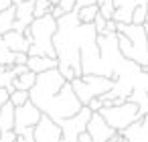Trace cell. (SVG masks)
Listing matches in <instances>:
<instances>
[{"label": "cell", "instance_id": "52a82bcc", "mask_svg": "<svg viewBox=\"0 0 148 142\" xmlns=\"http://www.w3.org/2000/svg\"><path fill=\"white\" fill-rule=\"evenodd\" d=\"M87 132H89V136H91L93 142H108L118 130H114L99 112H93L91 118H89V122H87Z\"/></svg>", "mask_w": 148, "mask_h": 142}, {"label": "cell", "instance_id": "7a4b0ae2", "mask_svg": "<svg viewBox=\"0 0 148 142\" xmlns=\"http://www.w3.org/2000/svg\"><path fill=\"white\" fill-rule=\"evenodd\" d=\"M118 47H120V53L142 65V71H148V35H146V29L144 25H124V23H118Z\"/></svg>", "mask_w": 148, "mask_h": 142}, {"label": "cell", "instance_id": "603a6c76", "mask_svg": "<svg viewBox=\"0 0 148 142\" xmlns=\"http://www.w3.org/2000/svg\"><path fill=\"white\" fill-rule=\"evenodd\" d=\"M106 25H108V19H103L101 14H97V16H95V21H93V27H95V31H97V35L106 31Z\"/></svg>", "mask_w": 148, "mask_h": 142}, {"label": "cell", "instance_id": "8992f818", "mask_svg": "<svg viewBox=\"0 0 148 142\" xmlns=\"http://www.w3.org/2000/svg\"><path fill=\"white\" fill-rule=\"evenodd\" d=\"M41 116H43V112H41L31 99H29L27 104L18 106V108H16V114H14V132L21 134V132L27 130V128H35V126L39 124Z\"/></svg>", "mask_w": 148, "mask_h": 142}, {"label": "cell", "instance_id": "7402d4cb", "mask_svg": "<svg viewBox=\"0 0 148 142\" xmlns=\"http://www.w3.org/2000/svg\"><path fill=\"white\" fill-rule=\"evenodd\" d=\"M16 142H35V128H27L16 134Z\"/></svg>", "mask_w": 148, "mask_h": 142}, {"label": "cell", "instance_id": "f546056e", "mask_svg": "<svg viewBox=\"0 0 148 142\" xmlns=\"http://www.w3.org/2000/svg\"><path fill=\"white\" fill-rule=\"evenodd\" d=\"M103 33H118V23H116L114 19H110L108 25H106V31H103Z\"/></svg>", "mask_w": 148, "mask_h": 142}, {"label": "cell", "instance_id": "6da1fadb", "mask_svg": "<svg viewBox=\"0 0 148 142\" xmlns=\"http://www.w3.org/2000/svg\"><path fill=\"white\" fill-rule=\"evenodd\" d=\"M29 93H31V102L45 116L53 118L57 124L65 118L75 116L83 108L71 81H67L57 67L45 73H39L37 83L33 85Z\"/></svg>", "mask_w": 148, "mask_h": 142}, {"label": "cell", "instance_id": "9c48e42d", "mask_svg": "<svg viewBox=\"0 0 148 142\" xmlns=\"http://www.w3.org/2000/svg\"><path fill=\"white\" fill-rule=\"evenodd\" d=\"M14 6H16V19L12 29L18 33H25V29L35 21V0H23Z\"/></svg>", "mask_w": 148, "mask_h": 142}, {"label": "cell", "instance_id": "5bb4252c", "mask_svg": "<svg viewBox=\"0 0 148 142\" xmlns=\"http://www.w3.org/2000/svg\"><path fill=\"white\" fill-rule=\"evenodd\" d=\"M35 83H37V73H35V71H27V73L16 75V77L12 79L14 89H27V91H31Z\"/></svg>", "mask_w": 148, "mask_h": 142}, {"label": "cell", "instance_id": "cb8c5ba5", "mask_svg": "<svg viewBox=\"0 0 148 142\" xmlns=\"http://www.w3.org/2000/svg\"><path fill=\"white\" fill-rule=\"evenodd\" d=\"M59 6H61L65 12H71V10L77 8V2H75V0H59Z\"/></svg>", "mask_w": 148, "mask_h": 142}, {"label": "cell", "instance_id": "d590c367", "mask_svg": "<svg viewBox=\"0 0 148 142\" xmlns=\"http://www.w3.org/2000/svg\"><path fill=\"white\" fill-rule=\"evenodd\" d=\"M12 2H14V4H18V2H23V0H12Z\"/></svg>", "mask_w": 148, "mask_h": 142}, {"label": "cell", "instance_id": "ac0fdd59", "mask_svg": "<svg viewBox=\"0 0 148 142\" xmlns=\"http://www.w3.org/2000/svg\"><path fill=\"white\" fill-rule=\"evenodd\" d=\"M132 10H134V8H130V6H116L114 21H116V23L130 25V23H132Z\"/></svg>", "mask_w": 148, "mask_h": 142}, {"label": "cell", "instance_id": "e0dca14e", "mask_svg": "<svg viewBox=\"0 0 148 142\" xmlns=\"http://www.w3.org/2000/svg\"><path fill=\"white\" fill-rule=\"evenodd\" d=\"M146 10H148V0L136 4L132 10V23L134 25H146Z\"/></svg>", "mask_w": 148, "mask_h": 142}, {"label": "cell", "instance_id": "44dd1931", "mask_svg": "<svg viewBox=\"0 0 148 142\" xmlns=\"http://www.w3.org/2000/svg\"><path fill=\"white\" fill-rule=\"evenodd\" d=\"M59 71H61V75L67 79V81H73L75 77H77V71L69 65V63H59V67H57Z\"/></svg>", "mask_w": 148, "mask_h": 142}, {"label": "cell", "instance_id": "4dcf8cb0", "mask_svg": "<svg viewBox=\"0 0 148 142\" xmlns=\"http://www.w3.org/2000/svg\"><path fill=\"white\" fill-rule=\"evenodd\" d=\"M108 142H128V138H126L122 132H116V134H114V136H112Z\"/></svg>", "mask_w": 148, "mask_h": 142}, {"label": "cell", "instance_id": "4316f807", "mask_svg": "<svg viewBox=\"0 0 148 142\" xmlns=\"http://www.w3.org/2000/svg\"><path fill=\"white\" fill-rule=\"evenodd\" d=\"M63 14H65V10H63L59 4H53V6H51V16H53V19H57V21H59Z\"/></svg>", "mask_w": 148, "mask_h": 142}, {"label": "cell", "instance_id": "277c9868", "mask_svg": "<svg viewBox=\"0 0 148 142\" xmlns=\"http://www.w3.org/2000/svg\"><path fill=\"white\" fill-rule=\"evenodd\" d=\"M79 102L83 106H87L93 97H99L103 95L106 91H110L114 87V79L112 77H106V75H95V73H87V75H81V77H75L71 81Z\"/></svg>", "mask_w": 148, "mask_h": 142}, {"label": "cell", "instance_id": "5b68a950", "mask_svg": "<svg viewBox=\"0 0 148 142\" xmlns=\"http://www.w3.org/2000/svg\"><path fill=\"white\" fill-rule=\"evenodd\" d=\"M99 114H101V116L106 118V122H108L114 130H118V132H124L128 126H132L134 122H138V120L142 118L140 106H138L136 102H130V99H126V102H122V104H118V106L101 108Z\"/></svg>", "mask_w": 148, "mask_h": 142}, {"label": "cell", "instance_id": "d6a6232c", "mask_svg": "<svg viewBox=\"0 0 148 142\" xmlns=\"http://www.w3.org/2000/svg\"><path fill=\"white\" fill-rule=\"evenodd\" d=\"M75 2H77V8H81V6H87V4H95V0H75Z\"/></svg>", "mask_w": 148, "mask_h": 142}, {"label": "cell", "instance_id": "d4e9b609", "mask_svg": "<svg viewBox=\"0 0 148 142\" xmlns=\"http://www.w3.org/2000/svg\"><path fill=\"white\" fill-rule=\"evenodd\" d=\"M27 61H29V53H23V51L14 53V65H27Z\"/></svg>", "mask_w": 148, "mask_h": 142}, {"label": "cell", "instance_id": "8fae6325", "mask_svg": "<svg viewBox=\"0 0 148 142\" xmlns=\"http://www.w3.org/2000/svg\"><path fill=\"white\" fill-rule=\"evenodd\" d=\"M27 65H29L31 71H35L39 75V73H45L49 69L59 67V59H53V57H47V55H29Z\"/></svg>", "mask_w": 148, "mask_h": 142}, {"label": "cell", "instance_id": "7c38bea8", "mask_svg": "<svg viewBox=\"0 0 148 142\" xmlns=\"http://www.w3.org/2000/svg\"><path fill=\"white\" fill-rule=\"evenodd\" d=\"M14 114H16V106L8 99L0 108V132L14 130Z\"/></svg>", "mask_w": 148, "mask_h": 142}, {"label": "cell", "instance_id": "8d00e7d4", "mask_svg": "<svg viewBox=\"0 0 148 142\" xmlns=\"http://www.w3.org/2000/svg\"><path fill=\"white\" fill-rule=\"evenodd\" d=\"M146 23H148V10H146Z\"/></svg>", "mask_w": 148, "mask_h": 142}, {"label": "cell", "instance_id": "4fadbf2b", "mask_svg": "<svg viewBox=\"0 0 148 142\" xmlns=\"http://www.w3.org/2000/svg\"><path fill=\"white\" fill-rule=\"evenodd\" d=\"M14 19H16V6H10V8L0 12V37L4 33H8V31H12Z\"/></svg>", "mask_w": 148, "mask_h": 142}, {"label": "cell", "instance_id": "ffe728a7", "mask_svg": "<svg viewBox=\"0 0 148 142\" xmlns=\"http://www.w3.org/2000/svg\"><path fill=\"white\" fill-rule=\"evenodd\" d=\"M51 6H53V4L49 2V0H35V19L49 14V12H51Z\"/></svg>", "mask_w": 148, "mask_h": 142}, {"label": "cell", "instance_id": "ba28073f", "mask_svg": "<svg viewBox=\"0 0 148 142\" xmlns=\"http://www.w3.org/2000/svg\"><path fill=\"white\" fill-rule=\"evenodd\" d=\"M61 138V126L49 118V116H41L39 124L35 126V142H57Z\"/></svg>", "mask_w": 148, "mask_h": 142}, {"label": "cell", "instance_id": "74e56055", "mask_svg": "<svg viewBox=\"0 0 148 142\" xmlns=\"http://www.w3.org/2000/svg\"><path fill=\"white\" fill-rule=\"evenodd\" d=\"M0 134H2V132H0Z\"/></svg>", "mask_w": 148, "mask_h": 142}, {"label": "cell", "instance_id": "9a60e30c", "mask_svg": "<svg viewBox=\"0 0 148 142\" xmlns=\"http://www.w3.org/2000/svg\"><path fill=\"white\" fill-rule=\"evenodd\" d=\"M97 14H99V6L97 4H87V6L77 8V16H79L81 25H93V21H95Z\"/></svg>", "mask_w": 148, "mask_h": 142}, {"label": "cell", "instance_id": "d6986e66", "mask_svg": "<svg viewBox=\"0 0 148 142\" xmlns=\"http://www.w3.org/2000/svg\"><path fill=\"white\" fill-rule=\"evenodd\" d=\"M31 99V93L27 91V89H14L12 93H10V102L18 108V106H23V104H27Z\"/></svg>", "mask_w": 148, "mask_h": 142}, {"label": "cell", "instance_id": "3957f363", "mask_svg": "<svg viewBox=\"0 0 148 142\" xmlns=\"http://www.w3.org/2000/svg\"><path fill=\"white\" fill-rule=\"evenodd\" d=\"M57 19L49 14L35 19L27 29H25V37L31 43L29 47V55H47L57 59V49H55V35H57Z\"/></svg>", "mask_w": 148, "mask_h": 142}, {"label": "cell", "instance_id": "30bf717a", "mask_svg": "<svg viewBox=\"0 0 148 142\" xmlns=\"http://www.w3.org/2000/svg\"><path fill=\"white\" fill-rule=\"evenodd\" d=\"M2 41H4V45L12 51V53H18V51H23V53H29V47H31V43L27 41V37H25V33H18V31H8V33H4L2 35Z\"/></svg>", "mask_w": 148, "mask_h": 142}, {"label": "cell", "instance_id": "1f68e13d", "mask_svg": "<svg viewBox=\"0 0 148 142\" xmlns=\"http://www.w3.org/2000/svg\"><path fill=\"white\" fill-rule=\"evenodd\" d=\"M10 6H14V2H12V0H0V12H2V10H6V8H10Z\"/></svg>", "mask_w": 148, "mask_h": 142}, {"label": "cell", "instance_id": "836d02e7", "mask_svg": "<svg viewBox=\"0 0 148 142\" xmlns=\"http://www.w3.org/2000/svg\"><path fill=\"white\" fill-rule=\"evenodd\" d=\"M49 2H51V4H59V0H49Z\"/></svg>", "mask_w": 148, "mask_h": 142}, {"label": "cell", "instance_id": "484cf974", "mask_svg": "<svg viewBox=\"0 0 148 142\" xmlns=\"http://www.w3.org/2000/svg\"><path fill=\"white\" fill-rule=\"evenodd\" d=\"M87 106H89V110H91V112H99V110L103 108V102H101V97H93Z\"/></svg>", "mask_w": 148, "mask_h": 142}, {"label": "cell", "instance_id": "2e32d148", "mask_svg": "<svg viewBox=\"0 0 148 142\" xmlns=\"http://www.w3.org/2000/svg\"><path fill=\"white\" fill-rule=\"evenodd\" d=\"M12 65H0V87H6L10 93L14 91V85H12V79H14V73L10 69Z\"/></svg>", "mask_w": 148, "mask_h": 142}, {"label": "cell", "instance_id": "f1b7e54d", "mask_svg": "<svg viewBox=\"0 0 148 142\" xmlns=\"http://www.w3.org/2000/svg\"><path fill=\"white\" fill-rule=\"evenodd\" d=\"M10 69H12L14 77H16V75H23V73H27V71H31V69H29V65H12Z\"/></svg>", "mask_w": 148, "mask_h": 142}, {"label": "cell", "instance_id": "e575fe53", "mask_svg": "<svg viewBox=\"0 0 148 142\" xmlns=\"http://www.w3.org/2000/svg\"><path fill=\"white\" fill-rule=\"evenodd\" d=\"M144 29H146V35H148V23H146V25H144Z\"/></svg>", "mask_w": 148, "mask_h": 142}, {"label": "cell", "instance_id": "83f0119b", "mask_svg": "<svg viewBox=\"0 0 148 142\" xmlns=\"http://www.w3.org/2000/svg\"><path fill=\"white\" fill-rule=\"evenodd\" d=\"M8 99H10V91H8L6 87H0V108H2Z\"/></svg>", "mask_w": 148, "mask_h": 142}]
</instances>
